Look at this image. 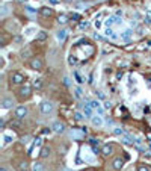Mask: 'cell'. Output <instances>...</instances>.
<instances>
[{
	"label": "cell",
	"instance_id": "obj_1",
	"mask_svg": "<svg viewBox=\"0 0 151 171\" xmlns=\"http://www.w3.org/2000/svg\"><path fill=\"white\" fill-rule=\"evenodd\" d=\"M38 111H39V114H41V115L48 117V115H51V114H53V111H54V105H53V102L44 100V102H41V103H39Z\"/></svg>",
	"mask_w": 151,
	"mask_h": 171
},
{
	"label": "cell",
	"instance_id": "obj_2",
	"mask_svg": "<svg viewBox=\"0 0 151 171\" xmlns=\"http://www.w3.org/2000/svg\"><path fill=\"white\" fill-rule=\"evenodd\" d=\"M11 84L12 85H23L24 84V74L21 73H11Z\"/></svg>",
	"mask_w": 151,
	"mask_h": 171
},
{
	"label": "cell",
	"instance_id": "obj_3",
	"mask_svg": "<svg viewBox=\"0 0 151 171\" xmlns=\"http://www.w3.org/2000/svg\"><path fill=\"white\" fill-rule=\"evenodd\" d=\"M18 95H20L21 98H29V97L32 95V86L27 85V84H24L23 86H20Z\"/></svg>",
	"mask_w": 151,
	"mask_h": 171
},
{
	"label": "cell",
	"instance_id": "obj_4",
	"mask_svg": "<svg viewBox=\"0 0 151 171\" xmlns=\"http://www.w3.org/2000/svg\"><path fill=\"white\" fill-rule=\"evenodd\" d=\"M0 106H2L3 109H12V108L15 106V100H14L12 97H3L2 102H0Z\"/></svg>",
	"mask_w": 151,
	"mask_h": 171
},
{
	"label": "cell",
	"instance_id": "obj_5",
	"mask_svg": "<svg viewBox=\"0 0 151 171\" xmlns=\"http://www.w3.org/2000/svg\"><path fill=\"white\" fill-rule=\"evenodd\" d=\"M14 115H15L17 118H24V117L29 115V109H27L26 106H17L15 111H14Z\"/></svg>",
	"mask_w": 151,
	"mask_h": 171
},
{
	"label": "cell",
	"instance_id": "obj_6",
	"mask_svg": "<svg viewBox=\"0 0 151 171\" xmlns=\"http://www.w3.org/2000/svg\"><path fill=\"white\" fill-rule=\"evenodd\" d=\"M124 167V159L121 158V156H116V158H113L112 161V168L115 171H121V168Z\"/></svg>",
	"mask_w": 151,
	"mask_h": 171
},
{
	"label": "cell",
	"instance_id": "obj_7",
	"mask_svg": "<svg viewBox=\"0 0 151 171\" xmlns=\"http://www.w3.org/2000/svg\"><path fill=\"white\" fill-rule=\"evenodd\" d=\"M51 156V147L50 145H42L41 151H39V158L41 159H48Z\"/></svg>",
	"mask_w": 151,
	"mask_h": 171
},
{
	"label": "cell",
	"instance_id": "obj_8",
	"mask_svg": "<svg viewBox=\"0 0 151 171\" xmlns=\"http://www.w3.org/2000/svg\"><path fill=\"white\" fill-rule=\"evenodd\" d=\"M112 153H113V145L112 144H104V145L101 147V155H103V156L107 158V156H111Z\"/></svg>",
	"mask_w": 151,
	"mask_h": 171
},
{
	"label": "cell",
	"instance_id": "obj_9",
	"mask_svg": "<svg viewBox=\"0 0 151 171\" xmlns=\"http://www.w3.org/2000/svg\"><path fill=\"white\" fill-rule=\"evenodd\" d=\"M30 68H32V70H38V71H39V70L42 68V61H41L39 58H33V59L30 61Z\"/></svg>",
	"mask_w": 151,
	"mask_h": 171
},
{
	"label": "cell",
	"instance_id": "obj_10",
	"mask_svg": "<svg viewBox=\"0 0 151 171\" xmlns=\"http://www.w3.org/2000/svg\"><path fill=\"white\" fill-rule=\"evenodd\" d=\"M51 129L56 132V133H64V130H65V126H64V123H61V121H54L53 123V126H51Z\"/></svg>",
	"mask_w": 151,
	"mask_h": 171
},
{
	"label": "cell",
	"instance_id": "obj_11",
	"mask_svg": "<svg viewBox=\"0 0 151 171\" xmlns=\"http://www.w3.org/2000/svg\"><path fill=\"white\" fill-rule=\"evenodd\" d=\"M56 37H58V41H59V43H64V41L67 40V37H68V30H67V29H61V30L58 32Z\"/></svg>",
	"mask_w": 151,
	"mask_h": 171
},
{
	"label": "cell",
	"instance_id": "obj_12",
	"mask_svg": "<svg viewBox=\"0 0 151 171\" xmlns=\"http://www.w3.org/2000/svg\"><path fill=\"white\" fill-rule=\"evenodd\" d=\"M121 21H122V20H121L118 15H112V17H109V18L106 20V26H109V27H111L113 23H121Z\"/></svg>",
	"mask_w": 151,
	"mask_h": 171
},
{
	"label": "cell",
	"instance_id": "obj_13",
	"mask_svg": "<svg viewBox=\"0 0 151 171\" xmlns=\"http://www.w3.org/2000/svg\"><path fill=\"white\" fill-rule=\"evenodd\" d=\"M32 171H47V165L42 162H35L32 167Z\"/></svg>",
	"mask_w": 151,
	"mask_h": 171
},
{
	"label": "cell",
	"instance_id": "obj_14",
	"mask_svg": "<svg viewBox=\"0 0 151 171\" xmlns=\"http://www.w3.org/2000/svg\"><path fill=\"white\" fill-rule=\"evenodd\" d=\"M89 105H91V106H92L94 109H97L98 115H103V114H104V111H103V108L100 106V103H98V102H95V100H94V102H91Z\"/></svg>",
	"mask_w": 151,
	"mask_h": 171
},
{
	"label": "cell",
	"instance_id": "obj_15",
	"mask_svg": "<svg viewBox=\"0 0 151 171\" xmlns=\"http://www.w3.org/2000/svg\"><path fill=\"white\" fill-rule=\"evenodd\" d=\"M9 11H11L9 5H6V3H5V5H2V6H0V15H2V17H6V15L9 14Z\"/></svg>",
	"mask_w": 151,
	"mask_h": 171
},
{
	"label": "cell",
	"instance_id": "obj_16",
	"mask_svg": "<svg viewBox=\"0 0 151 171\" xmlns=\"http://www.w3.org/2000/svg\"><path fill=\"white\" fill-rule=\"evenodd\" d=\"M68 20H70V18H68V15H67V14H59V15H58V21H59V24H62V26H64V24H67V23H68Z\"/></svg>",
	"mask_w": 151,
	"mask_h": 171
},
{
	"label": "cell",
	"instance_id": "obj_17",
	"mask_svg": "<svg viewBox=\"0 0 151 171\" xmlns=\"http://www.w3.org/2000/svg\"><path fill=\"white\" fill-rule=\"evenodd\" d=\"M91 121H92V124H94L95 127H101V126H103V120H101L100 115H98V117H92Z\"/></svg>",
	"mask_w": 151,
	"mask_h": 171
},
{
	"label": "cell",
	"instance_id": "obj_18",
	"mask_svg": "<svg viewBox=\"0 0 151 171\" xmlns=\"http://www.w3.org/2000/svg\"><path fill=\"white\" fill-rule=\"evenodd\" d=\"M39 14H41L44 18H48V17H51V9H50V8H41Z\"/></svg>",
	"mask_w": 151,
	"mask_h": 171
},
{
	"label": "cell",
	"instance_id": "obj_19",
	"mask_svg": "<svg viewBox=\"0 0 151 171\" xmlns=\"http://www.w3.org/2000/svg\"><path fill=\"white\" fill-rule=\"evenodd\" d=\"M83 112H85L86 117H91V118H92V106H91V105H85Z\"/></svg>",
	"mask_w": 151,
	"mask_h": 171
},
{
	"label": "cell",
	"instance_id": "obj_20",
	"mask_svg": "<svg viewBox=\"0 0 151 171\" xmlns=\"http://www.w3.org/2000/svg\"><path fill=\"white\" fill-rule=\"evenodd\" d=\"M121 38H122L124 41H130V40H132V30H125V32H122V34H121Z\"/></svg>",
	"mask_w": 151,
	"mask_h": 171
},
{
	"label": "cell",
	"instance_id": "obj_21",
	"mask_svg": "<svg viewBox=\"0 0 151 171\" xmlns=\"http://www.w3.org/2000/svg\"><path fill=\"white\" fill-rule=\"evenodd\" d=\"M37 40L38 41H41V43H42V41H45V40H47V34H45V32H38L37 34Z\"/></svg>",
	"mask_w": 151,
	"mask_h": 171
},
{
	"label": "cell",
	"instance_id": "obj_22",
	"mask_svg": "<svg viewBox=\"0 0 151 171\" xmlns=\"http://www.w3.org/2000/svg\"><path fill=\"white\" fill-rule=\"evenodd\" d=\"M124 130L122 129H119V127H116V129H113V135H118V136H124Z\"/></svg>",
	"mask_w": 151,
	"mask_h": 171
},
{
	"label": "cell",
	"instance_id": "obj_23",
	"mask_svg": "<svg viewBox=\"0 0 151 171\" xmlns=\"http://www.w3.org/2000/svg\"><path fill=\"white\" fill-rule=\"evenodd\" d=\"M106 35H107V37H111V38H113V40L116 38V34H113V30L111 29V27H107V29H106Z\"/></svg>",
	"mask_w": 151,
	"mask_h": 171
},
{
	"label": "cell",
	"instance_id": "obj_24",
	"mask_svg": "<svg viewBox=\"0 0 151 171\" xmlns=\"http://www.w3.org/2000/svg\"><path fill=\"white\" fill-rule=\"evenodd\" d=\"M88 26H89V24H88V21H82V23L79 24V29H80V30H86V29H88Z\"/></svg>",
	"mask_w": 151,
	"mask_h": 171
},
{
	"label": "cell",
	"instance_id": "obj_25",
	"mask_svg": "<svg viewBox=\"0 0 151 171\" xmlns=\"http://www.w3.org/2000/svg\"><path fill=\"white\" fill-rule=\"evenodd\" d=\"M73 117H74L76 121H83V115H82L80 112H74V115H73Z\"/></svg>",
	"mask_w": 151,
	"mask_h": 171
},
{
	"label": "cell",
	"instance_id": "obj_26",
	"mask_svg": "<svg viewBox=\"0 0 151 171\" xmlns=\"http://www.w3.org/2000/svg\"><path fill=\"white\" fill-rule=\"evenodd\" d=\"M33 86H35L37 89H41V88H42V80H41V79H37V80L33 82Z\"/></svg>",
	"mask_w": 151,
	"mask_h": 171
},
{
	"label": "cell",
	"instance_id": "obj_27",
	"mask_svg": "<svg viewBox=\"0 0 151 171\" xmlns=\"http://www.w3.org/2000/svg\"><path fill=\"white\" fill-rule=\"evenodd\" d=\"M138 171H150V168H148L147 165H139V167H138Z\"/></svg>",
	"mask_w": 151,
	"mask_h": 171
},
{
	"label": "cell",
	"instance_id": "obj_28",
	"mask_svg": "<svg viewBox=\"0 0 151 171\" xmlns=\"http://www.w3.org/2000/svg\"><path fill=\"white\" fill-rule=\"evenodd\" d=\"M26 168H27V162H21V164H20V171L26 170Z\"/></svg>",
	"mask_w": 151,
	"mask_h": 171
},
{
	"label": "cell",
	"instance_id": "obj_29",
	"mask_svg": "<svg viewBox=\"0 0 151 171\" xmlns=\"http://www.w3.org/2000/svg\"><path fill=\"white\" fill-rule=\"evenodd\" d=\"M76 95H77V97H79V98H80V97H82V91H80V88H79V86H77V88H76Z\"/></svg>",
	"mask_w": 151,
	"mask_h": 171
},
{
	"label": "cell",
	"instance_id": "obj_30",
	"mask_svg": "<svg viewBox=\"0 0 151 171\" xmlns=\"http://www.w3.org/2000/svg\"><path fill=\"white\" fill-rule=\"evenodd\" d=\"M111 106H112V103H111V102H104V108H107V109H109Z\"/></svg>",
	"mask_w": 151,
	"mask_h": 171
},
{
	"label": "cell",
	"instance_id": "obj_31",
	"mask_svg": "<svg viewBox=\"0 0 151 171\" xmlns=\"http://www.w3.org/2000/svg\"><path fill=\"white\" fill-rule=\"evenodd\" d=\"M0 171H9V170H8V167H5V165H2V167H0Z\"/></svg>",
	"mask_w": 151,
	"mask_h": 171
},
{
	"label": "cell",
	"instance_id": "obj_32",
	"mask_svg": "<svg viewBox=\"0 0 151 171\" xmlns=\"http://www.w3.org/2000/svg\"><path fill=\"white\" fill-rule=\"evenodd\" d=\"M71 20H79V15H77V14H74V15L71 17Z\"/></svg>",
	"mask_w": 151,
	"mask_h": 171
},
{
	"label": "cell",
	"instance_id": "obj_33",
	"mask_svg": "<svg viewBox=\"0 0 151 171\" xmlns=\"http://www.w3.org/2000/svg\"><path fill=\"white\" fill-rule=\"evenodd\" d=\"M97 95H98L100 98H103V92H100V91H97Z\"/></svg>",
	"mask_w": 151,
	"mask_h": 171
},
{
	"label": "cell",
	"instance_id": "obj_34",
	"mask_svg": "<svg viewBox=\"0 0 151 171\" xmlns=\"http://www.w3.org/2000/svg\"><path fill=\"white\" fill-rule=\"evenodd\" d=\"M48 2H50L51 5H56V3H58V0H48Z\"/></svg>",
	"mask_w": 151,
	"mask_h": 171
},
{
	"label": "cell",
	"instance_id": "obj_35",
	"mask_svg": "<svg viewBox=\"0 0 151 171\" xmlns=\"http://www.w3.org/2000/svg\"><path fill=\"white\" fill-rule=\"evenodd\" d=\"M15 2H18V3H24V2H27V0H15Z\"/></svg>",
	"mask_w": 151,
	"mask_h": 171
},
{
	"label": "cell",
	"instance_id": "obj_36",
	"mask_svg": "<svg viewBox=\"0 0 151 171\" xmlns=\"http://www.w3.org/2000/svg\"><path fill=\"white\" fill-rule=\"evenodd\" d=\"M89 171H95V170H89Z\"/></svg>",
	"mask_w": 151,
	"mask_h": 171
},
{
	"label": "cell",
	"instance_id": "obj_37",
	"mask_svg": "<svg viewBox=\"0 0 151 171\" xmlns=\"http://www.w3.org/2000/svg\"><path fill=\"white\" fill-rule=\"evenodd\" d=\"M21 171H27V170H21Z\"/></svg>",
	"mask_w": 151,
	"mask_h": 171
}]
</instances>
